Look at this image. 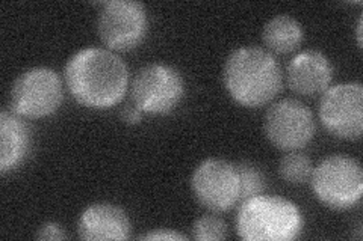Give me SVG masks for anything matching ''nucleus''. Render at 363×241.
Returning a JSON list of instances; mask_svg holds the SVG:
<instances>
[{"label":"nucleus","mask_w":363,"mask_h":241,"mask_svg":"<svg viewBox=\"0 0 363 241\" xmlns=\"http://www.w3.org/2000/svg\"><path fill=\"white\" fill-rule=\"evenodd\" d=\"M65 85L72 97L89 109L117 106L129 88L128 65L109 49L85 47L65 64Z\"/></svg>","instance_id":"1"},{"label":"nucleus","mask_w":363,"mask_h":241,"mask_svg":"<svg viewBox=\"0 0 363 241\" xmlns=\"http://www.w3.org/2000/svg\"><path fill=\"white\" fill-rule=\"evenodd\" d=\"M223 83L238 105L262 107L279 95L283 88V73L268 50L244 45L227 56Z\"/></svg>","instance_id":"2"},{"label":"nucleus","mask_w":363,"mask_h":241,"mask_svg":"<svg viewBox=\"0 0 363 241\" xmlns=\"http://www.w3.org/2000/svg\"><path fill=\"white\" fill-rule=\"evenodd\" d=\"M303 225L298 206L281 196L262 193L238 205L235 226L244 241H292Z\"/></svg>","instance_id":"3"},{"label":"nucleus","mask_w":363,"mask_h":241,"mask_svg":"<svg viewBox=\"0 0 363 241\" xmlns=\"http://www.w3.org/2000/svg\"><path fill=\"white\" fill-rule=\"evenodd\" d=\"M311 186L321 204L344 211L356 206L363 194V170L356 158L345 154L328 155L313 167Z\"/></svg>","instance_id":"4"},{"label":"nucleus","mask_w":363,"mask_h":241,"mask_svg":"<svg viewBox=\"0 0 363 241\" xmlns=\"http://www.w3.org/2000/svg\"><path fill=\"white\" fill-rule=\"evenodd\" d=\"M64 88L52 68L35 66L23 71L9 90V109L21 118L50 117L62 105Z\"/></svg>","instance_id":"5"},{"label":"nucleus","mask_w":363,"mask_h":241,"mask_svg":"<svg viewBox=\"0 0 363 241\" xmlns=\"http://www.w3.org/2000/svg\"><path fill=\"white\" fill-rule=\"evenodd\" d=\"M185 80L167 64H149L140 68L130 83V97L143 113H172L184 100Z\"/></svg>","instance_id":"6"},{"label":"nucleus","mask_w":363,"mask_h":241,"mask_svg":"<svg viewBox=\"0 0 363 241\" xmlns=\"http://www.w3.org/2000/svg\"><path fill=\"white\" fill-rule=\"evenodd\" d=\"M97 30L109 50L130 52L138 47L149 32L145 6L133 0H109L100 9Z\"/></svg>","instance_id":"7"},{"label":"nucleus","mask_w":363,"mask_h":241,"mask_svg":"<svg viewBox=\"0 0 363 241\" xmlns=\"http://www.w3.org/2000/svg\"><path fill=\"white\" fill-rule=\"evenodd\" d=\"M191 190L197 202L212 213H225L240 205V175L236 165L223 158L201 162L191 177Z\"/></svg>","instance_id":"8"},{"label":"nucleus","mask_w":363,"mask_h":241,"mask_svg":"<svg viewBox=\"0 0 363 241\" xmlns=\"http://www.w3.org/2000/svg\"><path fill=\"white\" fill-rule=\"evenodd\" d=\"M320 121L324 129L345 141L360 139L363 133V86L345 82L328 88L320 101Z\"/></svg>","instance_id":"9"},{"label":"nucleus","mask_w":363,"mask_h":241,"mask_svg":"<svg viewBox=\"0 0 363 241\" xmlns=\"http://www.w3.org/2000/svg\"><path fill=\"white\" fill-rule=\"evenodd\" d=\"M264 131L267 139L281 151H298L315 136L313 113L298 100H280L268 107Z\"/></svg>","instance_id":"10"},{"label":"nucleus","mask_w":363,"mask_h":241,"mask_svg":"<svg viewBox=\"0 0 363 241\" xmlns=\"http://www.w3.org/2000/svg\"><path fill=\"white\" fill-rule=\"evenodd\" d=\"M333 66L320 50H304L294 56L286 68V82L295 94L320 95L330 88Z\"/></svg>","instance_id":"11"},{"label":"nucleus","mask_w":363,"mask_h":241,"mask_svg":"<svg viewBox=\"0 0 363 241\" xmlns=\"http://www.w3.org/2000/svg\"><path fill=\"white\" fill-rule=\"evenodd\" d=\"M77 234L86 241L128 240L130 237V221L120 206L97 202L86 206L79 217Z\"/></svg>","instance_id":"12"},{"label":"nucleus","mask_w":363,"mask_h":241,"mask_svg":"<svg viewBox=\"0 0 363 241\" xmlns=\"http://www.w3.org/2000/svg\"><path fill=\"white\" fill-rule=\"evenodd\" d=\"M30 148L28 125L14 112L0 113V172L2 175L17 169Z\"/></svg>","instance_id":"13"},{"label":"nucleus","mask_w":363,"mask_h":241,"mask_svg":"<svg viewBox=\"0 0 363 241\" xmlns=\"http://www.w3.org/2000/svg\"><path fill=\"white\" fill-rule=\"evenodd\" d=\"M303 40L304 30L300 21L286 14L272 17L262 30V41L269 53H292L300 47Z\"/></svg>","instance_id":"14"},{"label":"nucleus","mask_w":363,"mask_h":241,"mask_svg":"<svg viewBox=\"0 0 363 241\" xmlns=\"http://www.w3.org/2000/svg\"><path fill=\"white\" fill-rule=\"evenodd\" d=\"M313 172L312 160L298 151H288L279 163V174L289 184H304L309 182Z\"/></svg>","instance_id":"15"},{"label":"nucleus","mask_w":363,"mask_h":241,"mask_svg":"<svg viewBox=\"0 0 363 241\" xmlns=\"http://www.w3.org/2000/svg\"><path fill=\"white\" fill-rule=\"evenodd\" d=\"M238 175H240V204L244 201L257 196V194H262L267 187V180L262 174V170L256 167L255 165L248 162L236 163Z\"/></svg>","instance_id":"16"},{"label":"nucleus","mask_w":363,"mask_h":241,"mask_svg":"<svg viewBox=\"0 0 363 241\" xmlns=\"http://www.w3.org/2000/svg\"><path fill=\"white\" fill-rule=\"evenodd\" d=\"M191 234L197 241H221L227 238V225L217 214H204L192 223Z\"/></svg>","instance_id":"17"},{"label":"nucleus","mask_w":363,"mask_h":241,"mask_svg":"<svg viewBox=\"0 0 363 241\" xmlns=\"http://www.w3.org/2000/svg\"><path fill=\"white\" fill-rule=\"evenodd\" d=\"M37 240H43V241H50V240H67L68 235L65 234L64 228L58 223L53 222H48L38 228V231L35 234Z\"/></svg>","instance_id":"18"},{"label":"nucleus","mask_w":363,"mask_h":241,"mask_svg":"<svg viewBox=\"0 0 363 241\" xmlns=\"http://www.w3.org/2000/svg\"><path fill=\"white\" fill-rule=\"evenodd\" d=\"M138 240H152V241H180L188 240L186 235L180 234L173 229H155L152 233H147L138 237Z\"/></svg>","instance_id":"19"},{"label":"nucleus","mask_w":363,"mask_h":241,"mask_svg":"<svg viewBox=\"0 0 363 241\" xmlns=\"http://www.w3.org/2000/svg\"><path fill=\"white\" fill-rule=\"evenodd\" d=\"M143 110L135 106L133 102H128V105H124L121 112H120V118L123 119V122H126L129 125H135V124H140V121L143 119Z\"/></svg>","instance_id":"20"},{"label":"nucleus","mask_w":363,"mask_h":241,"mask_svg":"<svg viewBox=\"0 0 363 241\" xmlns=\"http://www.w3.org/2000/svg\"><path fill=\"white\" fill-rule=\"evenodd\" d=\"M357 42H359V47L362 45V17L359 18L357 23Z\"/></svg>","instance_id":"21"}]
</instances>
